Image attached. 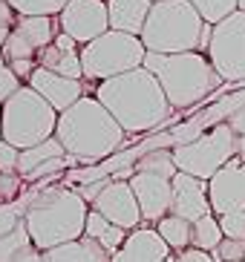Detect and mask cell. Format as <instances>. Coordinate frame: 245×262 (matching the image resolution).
Returning a JSON list of instances; mask_svg holds the SVG:
<instances>
[{
    "instance_id": "1",
    "label": "cell",
    "mask_w": 245,
    "mask_h": 262,
    "mask_svg": "<svg viewBox=\"0 0 245 262\" xmlns=\"http://www.w3.org/2000/svg\"><path fill=\"white\" fill-rule=\"evenodd\" d=\"M95 98L110 110V116L121 124V130L127 136L156 133L170 118H176V110L170 107L161 84L145 67L98 84Z\"/></svg>"
},
{
    "instance_id": "2",
    "label": "cell",
    "mask_w": 245,
    "mask_h": 262,
    "mask_svg": "<svg viewBox=\"0 0 245 262\" xmlns=\"http://www.w3.org/2000/svg\"><path fill=\"white\" fill-rule=\"evenodd\" d=\"M58 141L69 156H75L84 167L107 162L110 156L121 153L133 139L121 130V124L110 116V110L95 95H84L75 107H69L58 118Z\"/></svg>"
},
{
    "instance_id": "3",
    "label": "cell",
    "mask_w": 245,
    "mask_h": 262,
    "mask_svg": "<svg viewBox=\"0 0 245 262\" xmlns=\"http://www.w3.org/2000/svg\"><path fill=\"white\" fill-rule=\"evenodd\" d=\"M87 216H90V205L75 187L58 185L35 190L26 208V228H29L32 245L46 254L58 245L75 242L84 236Z\"/></svg>"
},
{
    "instance_id": "4",
    "label": "cell",
    "mask_w": 245,
    "mask_h": 262,
    "mask_svg": "<svg viewBox=\"0 0 245 262\" xmlns=\"http://www.w3.org/2000/svg\"><path fill=\"white\" fill-rule=\"evenodd\" d=\"M145 70L156 75L168 95L173 110H191L199 107L211 93H216L225 84L214 63L202 52H179V55H153L147 52Z\"/></svg>"
},
{
    "instance_id": "5",
    "label": "cell",
    "mask_w": 245,
    "mask_h": 262,
    "mask_svg": "<svg viewBox=\"0 0 245 262\" xmlns=\"http://www.w3.org/2000/svg\"><path fill=\"white\" fill-rule=\"evenodd\" d=\"M202 29L205 20L188 0H165V3H153V12L141 32V43L153 55L196 52Z\"/></svg>"
},
{
    "instance_id": "6",
    "label": "cell",
    "mask_w": 245,
    "mask_h": 262,
    "mask_svg": "<svg viewBox=\"0 0 245 262\" xmlns=\"http://www.w3.org/2000/svg\"><path fill=\"white\" fill-rule=\"evenodd\" d=\"M61 113L46 104L29 84L3 104V141L17 150H29L55 139Z\"/></svg>"
},
{
    "instance_id": "7",
    "label": "cell",
    "mask_w": 245,
    "mask_h": 262,
    "mask_svg": "<svg viewBox=\"0 0 245 262\" xmlns=\"http://www.w3.org/2000/svg\"><path fill=\"white\" fill-rule=\"evenodd\" d=\"M147 58V49L141 38L113 32L101 35L87 47H81V63H84V81L87 84H104L110 78L127 75L133 70H141Z\"/></svg>"
},
{
    "instance_id": "8",
    "label": "cell",
    "mask_w": 245,
    "mask_h": 262,
    "mask_svg": "<svg viewBox=\"0 0 245 262\" xmlns=\"http://www.w3.org/2000/svg\"><path fill=\"white\" fill-rule=\"evenodd\" d=\"M231 159H237V136L228 127V121H216L191 144L173 147V162L179 173L196 176L202 182H211Z\"/></svg>"
},
{
    "instance_id": "9",
    "label": "cell",
    "mask_w": 245,
    "mask_h": 262,
    "mask_svg": "<svg viewBox=\"0 0 245 262\" xmlns=\"http://www.w3.org/2000/svg\"><path fill=\"white\" fill-rule=\"evenodd\" d=\"M208 61L225 84L245 86V12H234L228 20L214 26Z\"/></svg>"
},
{
    "instance_id": "10",
    "label": "cell",
    "mask_w": 245,
    "mask_h": 262,
    "mask_svg": "<svg viewBox=\"0 0 245 262\" xmlns=\"http://www.w3.org/2000/svg\"><path fill=\"white\" fill-rule=\"evenodd\" d=\"M61 35L58 17H26L17 15V24L9 35L6 47H3V58L6 63L12 61H38L55 38Z\"/></svg>"
},
{
    "instance_id": "11",
    "label": "cell",
    "mask_w": 245,
    "mask_h": 262,
    "mask_svg": "<svg viewBox=\"0 0 245 262\" xmlns=\"http://www.w3.org/2000/svg\"><path fill=\"white\" fill-rule=\"evenodd\" d=\"M58 26H61V35H69L75 43L87 47L110 32L107 3L104 0H69L67 9L58 15Z\"/></svg>"
},
{
    "instance_id": "12",
    "label": "cell",
    "mask_w": 245,
    "mask_h": 262,
    "mask_svg": "<svg viewBox=\"0 0 245 262\" xmlns=\"http://www.w3.org/2000/svg\"><path fill=\"white\" fill-rule=\"evenodd\" d=\"M75 164H81L75 156H69L64 150V144L58 141V136L38 147L21 150V164H17V176L26 185H38L44 179L61 176L64 170H75Z\"/></svg>"
},
{
    "instance_id": "13",
    "label": "cell",
    "mask_w": 245,
    "mask_h": 262,
    "mask_svg": "<svg viewBox=\"0 0 245 262\" xmlns=\"http://www.w3.org/2000/svg\"><path fill=\"white\" fill-rule=\"evenodd\" d=\"M208 196L214 216L225 213H245V159H231L211 182H208Z\"/></svg>"
},
{
    "instance_id": "14",
    "label": "cell",
    "mask_w": 245,
    "mask_h": 262,
    "mask_svg": "<svg viewBox=\"0 0 245 262\" xmlns=\"http://www.w3.org/2000/svg\"><path fill=\"white\" fill-rule=\"evenodd\" d=\"M92 210H98L107 222L124 228L127 233L138 231L141 222H145V216H141V208H138V199H136V193H133L130 182H110V185L104 187V193L92 202Z\"/></svg>"
},
{
    "instance_id": "15",
    "label": "cell",
    "mask_w": 245,
    "mask_h": 262,
    "mask_svg": "<svg viewBox=\"0 0 245 262\" xmlns=\"http://www.w3.org/2000/svg\"><path fill=\"white\" fill-rule=\"evenodd\" d=\"M130 187L138 199L145 222L159 225L165 216H170V208H173V179L153 176V173H136L130 179Z\"/></svg>"
},
{
    "instance_id": "16",
    "label": "cell",
    "mask_w": 245,
    "mask_h": 262,
    "mask_svg": "<svg viewBox=\"0 0 245 262\" xmlns=\"http://www.w3.org/2000/svg\"><path fill=\"white\" fill-rule=\"evenodd\" d=\"M170 213L179 216V219H188L191 225L214 213L211 196H208V182H202L196 176H188V173H176V179H173V208H170Z\"/></svg>"
},
{
    "instance_id": "17",
    "label": "cell",
    "mask_w": 245,
    "mask_h": 262,
    "mask_svg": "<svg viewBox=\"0 0 245 262\" xmlns=\"http://www.w3.org/2000/svg\"><path fill=\"white\" fill-rule=\"evenodd\" d=\"M29 86L40 98H46V104H52L58 113H67L69 107H75L78 101L87 95V81L55 75V72L44 70V67L35 70V75L29 78Z\"/></svg>"
},
{
    "instance_id": "18",
    "label": "cell",
    "mask_w": 245,
    "mask_h": 262,
    "mask_svg": "<svg viewBox=\"0 0 245 262\" xmlns=\"http://www.w3.org/2000/svg\"><path fill=\"white\" fill-rule=\"evenodd\" d=\"M165 259H170V245L159 236L156 228L141 225L138 231H133L127 236V242L115 251L110 262H165Z\"/></svg>"
},
{
    "instance_id": "19",
    "label": "cell",
    "mask_w": 245,
    "mask_h": 262,
    "mask_svg": "<svg viewBox=\"0 0 245 262\" xmlns=\"http://www.w3.org/2000/svg\"><path fill=\"white\" fill-rule=\"evenodd\" d=\"M38 67L55 72V75L64 78H75V81H84V63H81V43L69 38V35H58V38L49 43V47L40 52Z\"/></svg>"
},
{
    "instance_id": "20",
    "label": "cell",
    "mask_w": 245,
    "mask_h": 262,
    "mask_svg": "<svg viewBox=\"0 0 245 262\" xmlns=\"http://www.w3.org/2000/svg\"><path fill=\"white\" fill-rule=\"evenodd\" d=\"M107 12H110V29L113 32L141 38L147 17L153 12V3L150 0H107Z\"/></svg>"
},
{
    "instance_id": "21",
    "label": "cell",
    "mask_w": 245,
    "mask_h": 262,
    "mask_svg": "<svg viewBox=\"0 0 245 262\" xmlns=\"http://www.w3.org/2000/svg\"><path fill=\"white\" fill-rule=\"evenodd\" d=\"M46 262H110L113 256L104 251V248L90 236H81L75 242H67V245H58L52 251L44 254Z\"/></svg>"
},
{
    "instance_id": "22",
    "label": "cell",
    "mask_w": 245,
    "mask_h": 262,
    "mask_svg": "<svg viewBox=\"0 0 245 262\" xmlns=\"http://www.w3.org/2000/svg\"><path fill=\"white\" fill-rule=\"evenodd\" d=\"M84 236H90V239H95L104 251H107L110 256L118 251V248L127 242V236L130 233L124 231V228H118V225H113V222H107L104 216L98 213V210H92L90 208V216H87V228H84Z\"/></svg>"
},
{
    "instance_id": "23",
    "label": "cell",
    "mask_w": 245,
    "mask_h": 262,
    "mask_svg": "<svg viewBox=\"0 0 245 262\" xmlns=\"http://www.w3.org/2000/svg\"><path fill=\"white\" fill-rule=\"evenodd\" d=\"M156 231H159V236L165 239L170 245V251H176V254H182V251H188L193 242V225L188 222V219H179V216H165L159 225H156Z\"/></svg>"
},
{
    "instance_id": "24",
    "label": "cell",
    "mask_w": 245,
    "mask_h": 262,
    "mask_svg": "<svg viewBox=\"0 0 245 262\" xmlns=\"http://www.w3.org/2000/svg\"><path fill=\"white\" fill-rule=\"evenodd\" d=\"M225 242V233L219 228V219L214 213L199 219V222H193V242L191 248H199V251H208V254H214L216 248Z\"/></svg>"
},
{
    "instance_id": "25",
    "label": "cell",
    "mask_w": 245,
    "mask_h": 262,
    "mask_svg": "<svg viewBox=\"0 0 245 262\" xmlns=\"http://www.w3.org/2000/svg\"><path fill=\"white\" fill-rule=\"evenodd\" d=\"M133 167H136V173H153V176H165V179H176L179 173L176 162H173V150H150Z\"/></svg>"
},
{
    "instance_id": "26",
    "label": "cell",
    "mask_w": 245,
    "mask_h": 262,
    "mask_svg": "<svg viewBox=\"0 0 245 262\" xmlns=\"http://www.w3.org/2000/svg\"><path fill=\"white\" fill-rule=\"evenodd\" d=\"M196 12L202 15V20L211 26L228 20L234 12H239V0H188Z\"/></svg>"
},
{
    "instance_id": "27",
    "label": "cell",
    "mask_w": 245,
    "mask_h": 262,
    "mask_svg": "<svg viewBox=\"0 0 245 262\" xmlns=\"http://www.w3.org/2000/svg\"><path fill=\"white\" fill-rule=\"evenodd\" d=\"M67 3L69 0H9V6L26 17H58Z\"/></svg>"
},
{
    "instance_id": "28",
    "label": "cell",
    "mask_w": 245,
    "mask_h": 262,
    "mask_svg": "<svg viewBox=\"0 0 245 262\" xmlns=\"http://www.w3.org/2000/svg\"><path fill=\"white\" fill-rule=\"evenodd\" d=\"M216 219H219V228H222L225 239L245 242V213H225V216H216Z\"/></svg>"
},
{
    "instance_id": "29",
    "label": "cell",
    "mask_w": 245,
    "mask_h": 262,
    "mask_svg": "<svg viewBox=\"0 0 245 262\" xmlns=\"http://www.w3.org/2000/svg\"><path fill=\"white\" fill-rule=\"evenodd\" d=\"M23 86H26V84H23L21 78L12 72V67L6 63V67L0 70V107H3V104H6V101L12 98L15 93H21Z\"/></svg>"
},
{
    "instance_id": "30",
    "label": "cell",
    "mask_w": 245,
    "mask_h": 262,
    "mask_svg": "<svg viewBox=\"0 0 245 262\" xmlns=\"http://www.w3.org/2000/svg\"><path fill=\"white\" fill-rule=\"evenodd\" d=\"M216 262H245V242L239 239H225L222 245L214 251Z\"/></svg>"
},
{
    "instance_id": "31",
    "label": "cell",
    "mask_w": 245,
    "mask_h": 262,
    "mask_svg": "<svg viewBox=\"0 0 245 262\" xmlns=\"http://www.w3.org/2000/svg\"><path fill=\"white\" fill-rule=\"evenodd\" d=\"M21 164V150L9 141H0V176H15Z\"/></svg>"
},
{
    "instance_id": "32",
    "label": "cell",
    "mask_w": 245,
    "mask_h": 262,
    "mask_svg": "<svg viewBox=\"0 0 245 262\" xmlns=\"http://www.w3.org/2000/svg\"><path fill=\"white\" fill-rule=\"evenodd\" d=\"M225 121H228V127L234 130V136H237V156L245 159V107H237Z\"/></svg>"
},
{
    "instance_id": "33",
    "label": "cell",
    "mask_w": 245,
    "mask_h": 262,
    "mask_svg": "<svg viewBox=\"0 0 245 262\" xmlns=\"http://www.w3.org/2000/svg\"><path fill=\"white\" fill-rule=\"evenodd\" d=\"M17 24V12L12 6H9V0H0V49L6 47L9 35H12V29H15Z\"/></svg>"
},
{
    "instance_id": "34",
    "label": "cell",
    "mask_w": 245,
    "mask_h": 262,
    "mask_svg": "<svg viewBox=\"0 0 245 262\" xmlns=\"http://www.w3.org/2000/svg\"><path fill=\"white\" fill-rule=\"evenodd\" d=\"M176 262H216L214 254H208V251H199V248H188L182 254H176Z\"/></svg>"
},
{
    "instance_id": "35",
    "label": "cell",
    "mask_w": 245,
    "mask_h": 262,
    "mask_svg": "<svg viewBox=\"0 0 245 262\" xmlns=\"http://www.w3.org/2000/svg\"><path fill=\"white\" fill-rule=\"evenodd\" d=\"M15 262H46V259H44V251H38V248L32 245V248H26Z\"/></svg>"
},
{
    "instance_id": "36",
    "label": "cell",
    "mask_w": 245,
    "mask_h": 262,
    "mask_svg": "<svg viewBox=\"0 0 245 262\" xmlns=\"http://www.w3.org/2000/svg\"><path fill=\"white\" fill-rule=\"evenodd\" d=\"M0 141H3V107H0Z\"/></svg>"
},
{
    "instance_id": "37",
    "label": "cell",
    "mask_w": 245,
    "mask_h": 262,
    "mask_svg": "<svg viewBox=\"0 0 245 262\" xmlns=\"http://www.w3.org/2000/svg\"><path fill=\"white\" fill-rule=\"evenodd\" d=\"M3 67H6V58H3V49H0V70H3Z\"/></svg>"
},
{
    "instance_id": "38",
    "label": "cell",
    "mask_w": 245,
    "mask_h": 262,
    "mask_svg": "<svg viewBox=\"0 0 245 262\" xmlns=\"http://www.w3.org/2000/svg\"><path fill=\"white\" fill-rule=\"evenodd\" d=\"M239 12H245V0H239Z\"/></svg>"
},
{
    "instance_id": "39",
    "label": "cell",
    "mask_w": 245,
    "mask_h": 262,
    "mask_svg": "<svg viewBox=\"0 0 245 262\" xmlns=\"http://www.w3.org/2000/svg\"><path fill=\"white\" fill-rule=\"evenodd\" d=\"M165 262H176V256H170V259H165Z\"/></svg>"
},
{
    "instance_id": "40",
    "label": "cell",
    "mask_w": 245,
    "mask_h": 262,
    "mask_svg": "<svg viewBox=\"0 0 245 262\" xmlns=\"http://www.w3.org/2000/svg\"><path fill=\"white\" fill-rule=\"evenodd\" d=\"M150 3H165V0H150Z\"/></svg>"
},
{
    "instance_id": "41",
    "label": "cell",
    "mask_w": 245,
    "mask_h": 262,
    "mask_svg": "<svg viewBox=\"0 0 245 262\" xmlns=\"http://www.w3.org/2000/svg\"><path fill=\"white\" fill-rule=\"evenodd\" d=\"M104 3H107V0H104Z\"/></svg>"
}]
</instances>
